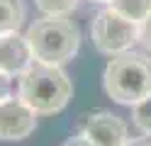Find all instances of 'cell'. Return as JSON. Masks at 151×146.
I'll return each instance as SVG.
<instances>
[{
  "label": "cell",
  "mask_w": 151,
  "mask_h": 146,
  "mask_svg": "<svg viewBox=\"0 0 151 146\" xmlns=\"http://www.w3.org/2000/svg\"><path fill=\"white\" fill-rule=\"evenodd\" d=\"M17 78H20L17 95L37 114L61 112L73 95V85L68 81V76L56 63H46V61L34 58L29 63V68L24 73H20Z\"/></svg>",
  "instance_id": "6da1fadb"
},
{
  "label": "cell",
  "mask_w": 151,
  "mask_h": 146,
  "mask_svg": "<svg viewBox=\"0 0 151 146\" xmlns=\"http://www.w3.org/2000/svg\"><path fill=\"white\" fill-rule=\"evenodd\" d=\"M102 85L115 102L134 107L151 95V58L132 49L115 54L105 66Z\"/></svg>",
  "instance_id": "7a4b0ae2"
},
{
  "label": "cell",
  "mask_w": 151,
  "mask_h": 146,
  "mask_svg": "<svg viewBox=\"0 0 151 146\" xmlns=\"http://www.w3.org/2000/svg\"><path fill=\"white\" fill-rule=\"evenodd\" d=\"M27 42L34 58L61 66L78 54L81 29L71 19H66V15H46L27 29Z\"/></svg>",
  "instance_id": "3957f363"
},
{
  "label": "cell",
  "mask_w": 151,
  "mask_h": 146,
  "mask_svg": "<svg viewBox=\"0 0 151 146\" xmlns=\"http://www.w3.org/2000/svg\"><path fill=\"white\" fill-rule=\"evenodd\" d=\"M90 37H93V44H95L98 51L115 56L122 51H129L139 42V22L127 19L124 15H119L112 7H105L93 19Z\"/></svg>",
  "instance_id": "277c9868"
},
{
  "label": "cell",
  "mask_w": 151,
  "mask_h": 146,
  "mask_svg": "<svg viewBox=\"0 0 151 146\" xmlns=\"http://www.w3.org/2000/svg\"><path fill=\"white\" fill-rule=\"evenodd\" d=\"M37 129V112L20 95L0 102V139L20 141Z\"/></svg>",
  "instance_id": "5b68a950"
},
{
  "label": "cell",
  "mask_w": 151,
  "mask_h": 146,
  "mask_svg": "<svg viewBox=\"0 0 151 146\" xmlns=\"http://www.w3.org/2000/svg\"><path fill=\"white\" fill-rule=\"evenodd\" d=\"M81 134H86L95 146H124L129 141L127 124L112 112H93L81 124Z\"/></svg>",
  "instance_id": "8992f818"
},
{
  "label": "cell",
  "mask_w": 151,
  "mask_h": 146,
  "mask_svg": "<svg viewBox=\"0 0 151 146\" xmlns=\"http://www.w3.org/2000/svg\"><path fill=\"white\" fill-rule=\"evenodd\" d=\"M34 61L32 46L27 42V34L20 32H5L0 34V71L7 76L24 73Z\"/></svg>",
  "instance_id": "52a82bcc"
},
{
  "label": "cell",
  "mask_w": 151,
  "mask_h": 146,
  "mask_svg": "<svg viewBox=\"0 0 151 146\" xmlns=\"http://www.w3.org/2000/svg\"><path fill=\"white\" fill-rule=\"evenodd\" d=\"M24 17H27L24 0H0V34L20 32Z\"/></svg>",
  "instance_id": "ba28073f"
},
{
  "label": "cell",
  "mask_w": 151,
  "mask_h": 146,
  "mask_svg": "<svg viewBox=\"0 0 151 146\" xmlns=\"http://www.w3.org/2000/svg\"><path fill=\"white\" fill-rule=\"evenodd\" d=\"M112 10H117L119 15H124L127 19H134V22H144L151 15V0H112Z\"/></svg>",
  "instance_id": "9c48e42d"
},
{
  "label": "cell",
  "mask_w": 151,
  "mask_h": 146,
  "mask_svg": "<svg viewBox=\"0 0 151 146\" xmlns=\"http://www.w3.org/2000/svg\"><path fill=\"white\" fill-rule=\"evenodd\" d=\"M132 117H134V124L139 127V132H144V134L151 136V95L134 105Z\"/></svg>",
  "instance_id": "30bf717a"
},
{
  "label": "cell",
  "mask_w": 151,
  "mask_h": 146,
  "mask_svg": "<svg viewBox=\"0 0 151 146\" xmlns=\"http://www.w3.org/2000/svg\"><path fill=\"white\" fill-rule=\"evenodd\" d=\"M34 5L44 15H68L76 10L78 0H34Z\"/></svg>",
  "instance_id": "8fae6325"
},
{
  "label": "cell",
  "mask_w": 151,
  "mask_h": 146,
  "mask_svg": "<svg viewBox=\"0 0 151 146\" xmlns=\"http://www.w3.org/2000/svg\"><path fill=\"white\" fill-rule=\"evenodd\" d=\"M139 44L144 46L146 51H151V15L139 24Z\"/></svg>",
  "instance_id": "7c38bea8"
},
{
  "label": "cell",
  "mask_w": 151,
  "mask_h": 146,
  "mask_svg": "<svg viewBox=\"0 0 151 146\" xmlns=\"http://www.w3.org/2000/svg\"><path fill=\"white\" fill-rule=\"evenodd\" d=\"M12 76H7L0 71V102H5L7 97H12V83H10Z\"/></svg>",
  "instance_id": "4fadbf2b"
},
{
  "label": "cell",
  "mask_w": 151,
  "mask_h": 146,
  "mask_svg": "<svg viewBox=\"0 0 151 146\" xmlns=\"http://www.w3.org/2000/svg\"><path fill=\"white\" fill-rule=\"evenodd\" d=\"M63 146H95V144H93L86 134H76V136H71V139L66 141Z\"/></svg>",
  "instance_id": "5bb4252c"
},
{
  "label": "cell",
  "mask_w": 151,
  "mask_h": 146,
  "mask_svg": "<svg viewBox=\"0 0 151 146\" xmlns=\"http://www.w3.org/2000/svg\"><path fill=\"white\" fill-rule=\"evenodd\" d=\"M124 146H151V136H141V139H129Z\"/></svg>",
  "instance_id": "9a60e30c"
},
{
  "label": "cell",
  "mask_w": 151,
  "mask_h": 146,
  "mask_svg": "<svg viewBox=\"0 0 151 146\" xmlns=\"http://www.w3.org/2000/svg\"><path fill=\"white\" fill-rule=\"evenodd\" d=\"M90 3H98V5H112V0H90Z\"/></svg>",
  "instance_id": "2e32d148"
}]
</instances>
